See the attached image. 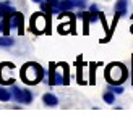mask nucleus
Returning <instances> with one entry per match:
<instances>
[{"mask_svg": "<svg viewBox=\"0 0 133 121\" xmlns=\"http://www.w3.org/2000/svg\"><path fill=\"white\" fill-rule=\"evenodd\" d=\"M21 76H23V79H24V82H28V84H36V82H39V81L42 79L44 70H42V66L37 65V63H28V65L23 66Z\"/></svg>", "mask_w": 133, "mask_h": 121, "instance_id": "f257e3e1", "label": "nucleus"}, {"mask_svg": "<svg viewBox=\"0 0 133 121\" xmlns=\"http://www.w3.org/2000/svg\"><path fill=\"white\" fill-rule=\"evenodd\" d=\"M127 78V71L122 65H110L107 71V79L110 84H120Z\"/></svg>", "mask_w": 133, "mask_h": 121, "instance_id": "f03ea898", "label": "nucleus"}, {"mask_svg": "<svg viewBox=\"0 0 133 121\" xmlns=\"http://www.w3.org/2000/svg\"><path fill=\"white\" fill-rule=\"evenodd\" d=\"M11 95H13V99H15L18 103H26L28 105V103L32 102V94L29 90L19 89V87H16V86L11 87Z\"/></svg>", "mask_w": 133, "mask_h": 121, "instance_id": "7ed1b4c3", "label": "nucleus"}, {"mask_svg": "<svg viewBox=\"0 0 133 121\" xmlns=\"http://www.w3.org/2000/svg\"><path fill=\"white\" fill-rule=\"evenodd\" d=\"M49 82L52 86H62V84H65L63 76L60 74V73L55 71V65H52V63H50V73H49Z\"/></svg>", "mask_w": 133, "mask_h": 121, "instance_id": "20e7f679", "label": "nucleus"}, {"mask_svg": "<svg viewBox=\"0 0 133 121\" xmlns=\"http://www.w3.org/2000/svg\"><path fill=\"white\" fill-rule=\"evenodd\" d=\"M88 0H62L63 10H73V8H83Z\"/></svg>", "mask_w": 133, "mask_h": 121, "instance_id": "39448f33", "label": "nucleus"}, {"mask_svg": "<svg viewBox=\"0 0 133 121\" xmlns=\"http://www.w3.org/2000/svg\"><path fill=\"white\" fill-rule=\"evenodd\" d=\"M10 24H11V28H18L19 34H23V15L21 13H13L10 18Z\"/></svg>", "mask_w": 133, "mask_h": 121, "instance_id": "423d86ee", "label": "nucleus"}, {"mask_svg": "<svg viewBox=\"0 0 133 121\" xmlns=\"http://www.w3.org/2000/svg\"><path fill=\"white\" fill-rule=\"evenodd\" d=\"M13 13H16V11L10 5V2H0V16L2 18H10Z\"/></svg>", "mask_w": 133, "mask_h": 121, "instance_id": "0eeeda50", "label": "nucleus"}, {"mask_svg": "<svg viewBox=\"0 0 133 121\" xmlns=\"http://www.w3.org/2000/svg\"><path fill=\"white\" fill-rule=\"evenodd\" d=\"M45 3H47L49 11H52V13H62V11H65L63 5H62V0H47Z\"/></svg>", "mask_w": 133, "mask_h": 121, "instance_id": "6e6552de", "label": "nucleus"}, {"mask_svg": "<svg viewBox=\"0 0 133 121\" xmlns=\"http://www.w3.org/2000/svg\"><path fill=\"white\" fill-rule=\"evenodd\" d=\"M127 6H128V0H117V3L114 6L115 15H118V16L127 15Z\"/></svg>", "mask_w": 133, "mask_h": 121, "instance_id": "1a4fd4ad", "label": "nucleus"}, {"mask_svg": "<svg viewBox=\"0 0 133 121\" xmlns=\"http://www.w3.org/2000/svg\"><path fill=\"white\" fill-rule=\"evenodd\" d=\"M42 102L47 105V107H55L58 103V99L54 95V94H44V97H42Z\"/></svg>", "mask_w": 133, "mask_h": 121, "instance_id": "9d476101", "label": "nucleus"}, {"mask_svg": "<svg viewBox=\"0 0 133 121\" xmlns=\"http://www.w3.org/2000/svg\"><path fill=\"white\" fill-rule=\"evenodd\" d=\"M11 97H13L11 90H6L5 87H0V100H2V102H8Z\"/></svg>", "mask_w": 133, "mask_h": 121, "instance_id": "9b49d317", "label": "nucleus"}, {"mask_svg": "<svg viewBox=\"0 0 133 121\" xmlns=\"http://www.w3.org/2000/svg\"><path fill=\"white\" fill-rule=\"evenodd\" d=\"M102 99H104V102H105V103H110V105H112V103L115 102V94H114V92H110V90H107V92H104V94H102Z\"/></svg>", "mask_w": 133, "mask_h": 121, "instance_id": "f8f14e48", "label": "nucleus"}, {"mask_svg": "<svg viewBox=\"0 0 133 121\" xmlns=\"http://www.w3.org/2000/svg\"><path fill=\"white\" fill-rule=\"evenodd\" d=\"M13 45V39L10 37H0V47H11Z\"/></svg>", "mask_w": 133, "mask_h": 121, "instance_id": "ddd939ff", "label": "nucleus"}, {"mask_svg": "<svg viewBox=\"0 0 133 121\" xmlns=\"http://www.w3.org/2000/svg\"><path fill=\"white\" fill-rule=\"evenodd\" d=\"M109 90L118 95V94H122V92H123V87H122V86H118V84H112V86L109 87Z\"/></svg>", "mask_w": 133, "mask_h": 121, "instance_id": "4468645a", "label": "nucleus"}, {"mask_svg": "<svg viewBox=\"0 0 133 121\" xmlns=\"http://www.w3.org/2000/svg\"><path fill=\"white\" fill-rule=\"evenodd\" d=\"M32 2H36V3H42L44 0H32Z\"/></svg>", "mask_w": 133, "mask_h": 121, "instance_id": "2eb2a0df", "label": "nucleus"}]
</instances>
